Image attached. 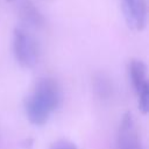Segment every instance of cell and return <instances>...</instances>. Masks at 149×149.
Here are the masks:
<instances>
[{"instance_id": "1", "label": "cell", "mask_w": 149, "mask_h": 149, "mask_svg": "<svg viewBox=\"0 0 149 149\" xmlns=\"http://www.w3.org/2000/svg\"><path fill=\"white\" fill-rule=\"evenodd\" d=\"M61 101L62 92L57 81L52 78H42L24 100L28 120L35 126L45 125L50 115L59 107Z\"/></svg>"}, {"instance_id": "2", "label": "cell", "mask_w": 149, "mask_h": 149, "mask_svg": "<svg viewBox=\"0 0 149 149\" xmlns=\"http://www.w3.org/2000/svg\"><path fill=\"white\" fill-rule=\"evenodd\" d=\"M13 50L16 62L26 69L34 68L38 62V45L35 37L24 28L17 27L14 30Z\"/></svg>"}, {"instance_id": "3", "label": "cell", "mask_w": 149, "mask_h": 149, "mask_svg": "<svg viewBox=\"0 0 149 149\" xmlns=\"http://www.w3.org/2000/svg\"><path fill=\"white\" fill-rule=\"evenodd\" d=\"M129 78L137 97L139 108L143 114L149 109V85L147 80V65L140 59H132L128 66Z\"/></svg>"}, {"instance_id": "4", "label": "cell", "mask_w": 149, "mask_h": 149, "mask_svg": "<svg viewBox=\"0 0 149 149\" xmlns=\"http://www.w3.org/2000/svg\"><path fill=\"white\" fill-rule=\"evenodd\" d=\"M119 149H142L135 120L130 112H127L120 122L118 133Z\"/></svg>"}, {"instance_id": "5", "label": "cell", "mask_w": 149, "mask_h": 149, "mask_svg": "<svg viewBox=\"0 0 149 149\" xmlns=\"http://www.w3.org/2000/svg\"><path fill=\"white\" fill-rule=\"evenodd\" d=\"M122 10L125 20L129 28L142 30L147 23V2L146 0H122Z\"/></svg>"}, {"instance_id": "6", "label": "cell", "mask_w": 149, "mask_h": 149, "mask_svg": "<svg viewBox=\"0 0 149 149\" xmlns=\"http://www.w3.org/2000/svg\"><path fill=\"white\" fill-rule=\"evenodd\" d=\"M19 13H20V17H21L22 22L24 24H27L28 27L40 28L44 23V19H43L42 14L40 13V10L34 6L33 2H30L28 0H26L21 3Z\"/></svg>"}, {"instance_id": "7", "label": "cell", "mask_w": 149, "mask_h": 149, "mask_svg": "<svg viewBox=\"0 0 149 149\" xmlns=\"http://www.w3.org/2000/svg\"><path fill=\"white\" fill-rule=\"evenodd\" d=\"M94 91L101 99H108L112 95L113 86L109 78L104 73H98L94 77Z\"/></svg>"}, {"instance_id": "8", "label": "cell", "mask_w": 149, "mask_h": 149, "mask_svg": "<svg viewBox=\"0 0 149 149\" xmlns=\"http://www.w3.org/2000/svg\"><path fill=\"white\" fill-rule=\"evenodd\" d=\"M50 149H77L76 144L69 140H58L54 142L50 147Z\"/></svg>"}, {"instance_id": "9", "label": "cell", "mask_w": 149, "mask_h": 149, "mask_svg": "<svg viewBox=\"0 0 149 149\" xmlns=\"http://www.w3.org/2000/svg\"><path fill=\"white\" fill-rule=\"evenodd\" d=\"M8 1H12V0H8Z\"/></svg>"}]
</instances>
